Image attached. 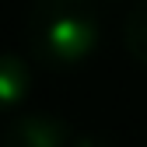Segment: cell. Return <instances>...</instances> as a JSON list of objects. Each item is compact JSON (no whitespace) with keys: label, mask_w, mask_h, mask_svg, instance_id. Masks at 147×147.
Listing matches in <instances>:
<instances>
[{"label":"cell","mask_w":147,"mask_h":147,"mask_svg":"<svg viewBox=\"0 0 147 147\" xmlns=\"http://www.w3.org/2000/svg\"><path fill=\"white\" fill-rule=\"evenodd\" d=\"M67 144H70L67 123L60 116H49V112L18 116L0 137V147H67Z\"/></svg>","instance_id":"cell-2"},{"label":"cell","mask_w":147,"mask_h":147,"mask_svg":"<svg viewBox=\"0 0 147 147\" xmlns=\"http://www.w3.org/2000/svg\"><path fill=\"white\" fill-rule=\"evenodd\" d=\"M70 147H116V144H109L105 137H95V133H81L70 140Z\"/></svg>","instance_id":"cell-5"},{"label":"cell","mask_w":147,"mask_h":147,"mask_svg":"<svg viewBox=\"0 0 147 147\" xmlns=\"http://www.w3.org/2000/svg\"><path fill=\"white\" fill-rule=\"evenodd\" d=\"M28 39L35 56L49 67L81 63L98 42L95 0H32Z\"/></svg>","instance_id":"cell-1"},{"label":"cell","mask_w":147,"mask_h":147,"mask_svg":"<svg viewBox=\"0 0 147 147\" xmlns=\"http://www.w3.org/2000/svg\"><path fill=\"white\" fill-rule=\"evenodd\" d=\"M28 95H32V67L14 53H0V112L21 105Z\"/></svg>","instance_id":"cell-3"},{"label":"cell","mask_w":147,"mask_h":147,"mask_svg":"<svg viewBox=\"0 0 147 147\" xmlns=\"http://www.w3.org/2000/svg\"><path fill=\"white\" fill-rule=\"evenodd\" d=\"M123 39H126V49H130V56L137 63L147 67V0L126 14V25H123Z\"/></svg>","instance_id":"cell-4"}]
</instances>
